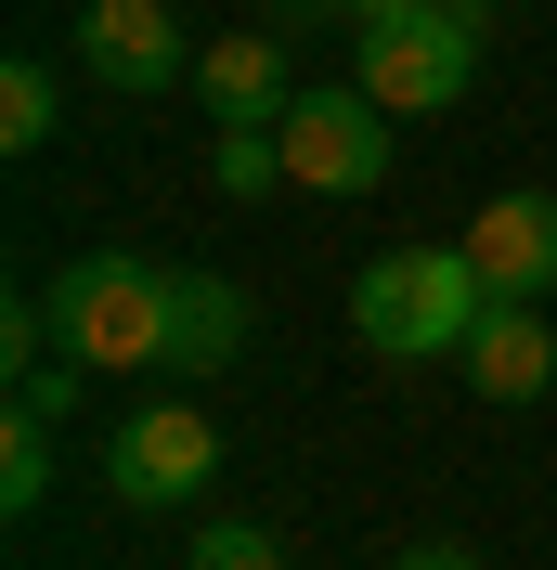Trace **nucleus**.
Here are the masks:
<instances>
[{
	"instance_id": "13",
	"label": "nucleus",
	"mask_w": 557,
	"mask_h": 570,
	"mask_svg": "<svg viewBox=\"0 0 557 570\" xmlns=\"http://www.w3.org/2000/svg\"><path fill=\"white\" fill-rule=\"evenodd\" d=\"M39 493H52V428L13 415V428H0V505H13V519H39Z\"/></svg>"
},
{
	"instance_id": "3",
	"label": "nucleus",
	"mask_w": 557,
	"mask_h": 570,
	"mask_svg": "<svg viewBox=\"0 0 557 570\" xmlns=\"http://www.w3.org/2000/svg\"><path fill=\"white\" fill-rule=\"evenodd\" d=\"M467 78H480V13H453V0L363 27V91H377L389 117H441V105H467Z\"/></svg>"
},
{
	"instance_id": "15",
	"label": "nucleus",
	"mask_w": 557,
	"mask_h": 570,
	"mask_svg": "<svg viewBox=\"0 0 557 570\" xmlns=\"http://www.w3.org/2000/svg\"><path fill=\"white\" fill-rule=\"evenodd\" d=\"M195 570H285V544L260 532V519H208V532H195Z\"/></svg>"
},
{
	"instance_id": "17",
	"label": "nucleus",
	"mask_w": 557,
	"mask_h": 570,
	"mask_svg": "<svg viewBox=\"0 0 557 570\" xmlns=\"http://www.w3.org/2000/svg\"><path fill=\"white\" fill-rule=\"evenodd\" d=\"M350 27H389V13H428V0H338Z\"/></svg>"
},
{
	"instance_id": "2",
	"label": "nucleus",
	"mask_w": 557,
	"mask_h": 570,
	"mask_svg": "<svg viewBox=\"0 0 557 570\" xmlns=\"http://www.w3.org/2000/svg\"><path fill=\"white\" fill-rule=\"evenodd\" d=\"M52 351H78L91 376H130V363H169V273L130 247H91L52 273Z\"/></svg>"
},
{
	"instance_id": "16",
	"label": "nucleus",
	"mask_w": 557,
	"mask_h": 570,
	"mask_svg": "<svg viewBox=\"0 0 557 570\" xmlns=\"http://www.w3.org/2000/svg\"><path fill=\"white\" fill-rule=\"evenodd\" d=\"M389 570H480V558H467V544H402Z\"/></svg>"
},
{
	"instance_id": "1",
	"label": "nucleus",
	"mask_w": 557,
	"mask_h": 570,
	"mask_svg": "<svg viewBox=\"0 0 557 570\" xmlns=\"http://www.w3.org/2000/svg\"><path fill=\"white\" fill-rule=\"evenodd\" d=\"M480 312H492V285H480V259H467V247H389L377 273L350 285V324H363L389 363L467 351V337H480Z\"/></svg>"
},
{
	"instance_id": "9",
	"label": "nucleus",
	"mask_w": 557,
	"mask_h": 570,
	"mask_svg": "<svg viewBox=\"0 0 557 570\" xmlns=\"http://www.w3.org/2000/svg\"><path fill=\"white\" fill-rule=\"evenodd\" d=\"M453 363H467V390H480V402H545V376H557V324L531 312V298H492L480 337H467Z\"/></svg>"
},
{
	"instance_id": "4",
	"label": "nucleus",
	"mask_w": 557,
	"mask_h": 570,
	"mask_svg": "<svg viewBox=\"0 0 557 570\" xmlns=\"http://www.w3.org/2000/svg\"><path fill=\"white\" fill-rule=\"evenodd\" d=\"M273 142H285V181L299 195H377L389 181V105L350 78V91H299V105L273 117Z\"/></svg>"
},
{
	"instance_id": "6",
	"label": "nucleus",
	"mask_w": 557,
	"mask_h": 570,
	"mask_svg": "<svg viewBox=\"0 0 557 570\" xmlns=\"http://www.w3.org/2000/svg\"><path fill=\"white\" fill-rule=\"evenodd\" d=\"M78 78H105V91H169L182 78V13L169 0H91V13H78Z\"/></svg>"
},
{
	"instance_id": "14",
	"label": "nucleus",
	"mask_w": 557,
	"mask_h": 570,
	"mask_svg": "<svg viewBox=\"0 0 557 570\" xmlns=\"http://www.w3.org/2000/svg\"><path fill=\"white\" fill-rule=\"evenodd\" d=\"M78 376H91V363H78V351H39V363H13V415L66 428V415H78Z\"/></svg>"
},
{
	"instance_id": "7",
	"label": "nucleus",
	"mask_w": 557,
	"mask_h": 570,
	"mask_svg": "<svg viewBox=\"0 0 557 570\" xmlns=\"http://www.w3.org/2000/svg\"><path fill=\"white\" fill-rule=\"evenodd\" d=\"M195 105L221 117V130H273L299 91H285V39L273 27H234V39H208L195 52Z\"/></svg>"
},
{
	"instance_id": "18",
	"label": "nucleus",
	"mask_w": 557,
	"mask_h": 570,
	"mask_svg": "<svg viewBox=\"0 0 557 570\" xmlns=\"http://www.w3.org/2000/svg\"><path fill=\"white\" fill-rule=\"evenodd\" d=\"M453 13H506V0H453Z\"/></svg>"
},
{
	"instance_id": "12",
	"label": "nucleus",
	"mask_w": 557,
	"mask_h": 570,
	"mask_svg": "<svg viewBox=\"0 0 557 570\" xmlns=\"http://www.w3.org/2000/svg\"><path fill=\"white\" fill-rule=\"evenodd\" d=\"M208 181L234 195V208H260V195L285 181V142H273V130H221V142H208Z\"/></svg>"
},
{
	"instance_id": "11",
	"label": "nucleus",
	"mask_w": 557,
	"mask_h": 570,
	"mask_svg": "<svg viewBox=\"0 0 557 570\" xmlns=\"http://www.w3.org/2000/svg\"><path fill=\"white\" fill-rule=\"evenodd\" d=\"M52 117H66L52 66H39V52H13V66H0V142H13V156H39V142H52Z\"/></svg>"
},
{
	"instance_id": "8",
	"label": "nucleus",
	"mask_w": 557,
	"mask_h": 570,
	"mask_svg": "<svg viewBox=\"0 0 557 570\" xmlns=\"http://www.w3.org/2000/svg\"><path fill=\"white\" fill-rule=\"evenodd\" d=\"M467 259H480L492 298H545L557 285V195H492L467 220Z\"/></svg>"
},
{
	"instance_id": "10",
	"label": "nucleus",
	"mask_w": 557,
	"mask_h": 570,
	"mask_svg": "<svg viewBox=\"0 0 557 570\" xmlns=\"http://www.w3.org/2000/svg\"><path fill=\"white\" fill-rule=\"evenodd\" d=\"M234 351H246V285L169 273V363H182V376H221Z\"/></svg>"
},
{
	"instance_id": "5",
	"label": "nucleus",
	"mask_w": 557,
	"mask_h": 570,
	"mask_svg": "<svg viewBox=\"0 0 557 570\" xmlns=\"http://www.w3.org/2000/svg\"><path fill=\"white\" fill-rule=\"evenodd\" d=\"M208 466H221V428L195 402H143L105 441V493L117 505H182V493H208Z\"/></svg>"
}]
</instances>
